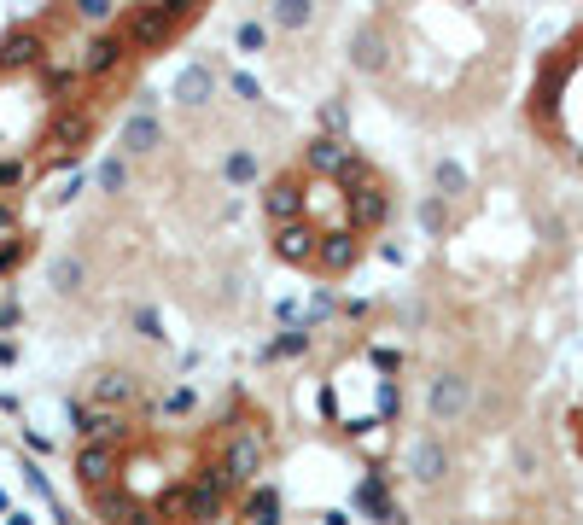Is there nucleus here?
Instances as JSON below:
<instances>
[{
    "mask_svg": "<svg viewBox=\"0 0 583 525\" xmlns=\"http://www.w3.org/2000/svg\"><path fill=\"white\" fill-rule=\"evenodd\" d=\"M123 450L129 444H82L76 450V485L88 490V496L123 485Z\"/></svg>",
    "mask_w": 583,
    "mask_h": 525,
    "instance_id": "nucleus-1",
    "label": "nucleus"
},
{
    "mask_svg": "<svg viewBox=\"0 0 583 525\" xmlns=\"http://www.w3.org/2000/svg\"><path fill=\"white\" fill-rule=\"evenodd\" d=\"M269 18H280V24H292V30H298V24H309V6H304V0H286V6L269 12Z\"/></svg>",
    "mask_w": 583,
    "mask_h": 525,
    "instance_id": "nucleus-9",
    "label": "nucleus"
},
{
    "mask_svg": "<svg viewBox=\"0 0 583 525\" xmlns=\"http://www.w3.org/2000/svg\"><path fill=\"white\" fill-rule=\"evenodd\" d=\"M467 403H473V385L461 380V374H438V385H432V415H438V426L467 415Z\"/></svg>",
    "mask_w": 583,
    "mask_h": 525,
    "instance_id": "nucleus-2",
    "label": "nucleus"
},
{
    "mask_svg": "<svg viewBox=\"0 0 583 525\" xmlns=\"http://www.w3.org/2000/svg\"><path fill=\"white\" fill-rule=\"evenodd\" d=\"M158 140H164V129H158V117H152V111L140 105L135 117L123 123V152H152Z\"/></svg>",
    "mask_w": 583,
    "mask_h": 525,
    "instance_id": "nucleus-4",
    "label": "nucleus"
},
{
    "mask_svg": "<svg viewBox=\"0 0 583 525\" xmlns=\"http://www.w3.org/2000/svg\"><path fill=\"white\" fill-rule=\"evenodd\" d=\"M210 94H216V76H210L205 65H187L181 76H175V100H187V105H205Z\"/></svg>",
    "mask_w": 583,
    "mask_h": 525,
    "instance_id": "nucleus-6",
    "label": "nucleus"
},
{
    "mask_svg": "<svg viewBox=\"0 0 583 525\" xmlns=\"http://www.w3.org/2000/svg\"><path fill=\"white\" fill-rule=\"evenodd\" d=\"M135 391H140L135 374H100V380H94V409H111V415H117V403L135 397Z\"/></svg>",
    "mask_w": 583,
    "mask_h": 525,
    "instance_id": "nucleus-5",
    "label": "nucleus"
},
{
    "mask_svg": "<svg viewBox=\"0 0 583 525\" xmlns=\"http://www.w3.org/2000/svg\"><path fill=\"white\" fill-rule=\"evenodd\" d=\"M444 444H438V438H414L409 444V473L414 479H420V485H438V479H444Z\"/></svg>",
    "mask_w": 583,
    "mask_h": 525,
    "instance_id": "nucleus-3",
    "label": "nucleus"
},
{
    "mask_svg": "<svg viewBox=\"0 0 583 525\" xmlns=\"http://www.w3.org/2000/svg\"><path fill=\"white\" fill-rule=\"evenodd\" d=\"M245 525H280V496L275 490H251V496H245Z\"/></svg>",
    "mask_w": 583,
    "mask_h": 525,
    "instance_id": "nucleus-8",
    "label": "nucleus"
},
{
    "mask_svg": "<svg viewBox=\"0 0 583 525\" xmlns=\"http://www.w3.org/2000/svg\"><path fill=\"white\" fill-rule=\"evenodd\" d=\"M263 41H269V35H263V24H245V30H240V47H251V53H257Z\"/></svg>",
    "mask_w": 583,
    "mask_h": 525,
    "instance_id": "nucleus-11",
    "label": "nucleus"
},
{
    "mask_svg": "<svg viewBox=\"0 0 583 525\" xmlns=\"http://www.w3.org/2000/svg\"><path fill=\"white\" fill-rule=\"evenodd\" d=\"M350 47H356V53H350V59H356V70H385V30H379V24L356 30V41H350Z\"/></svg>",
    "mask_w": 583,
    "mask_h": 525,
    "instance_id": "nucleus-7",
    "label": "nucleus"
},
{
    "mask_svg": "<svg viewBox=\"0 0 583 525\" xmlns=\"http://www.w3.org/2000/svg\"><path fill=\"white\" fill-rule=\"evenodd\" d=\"M123 175H129V164H123V158H111V164H105V170H100L105 193H117V187H123Z\"/></svg>",
    "mask_w": 583,
    "mask_h": 525,
    "instance_id": "nucleus-10",
    "label": "nucleus"
}]
</instances>
